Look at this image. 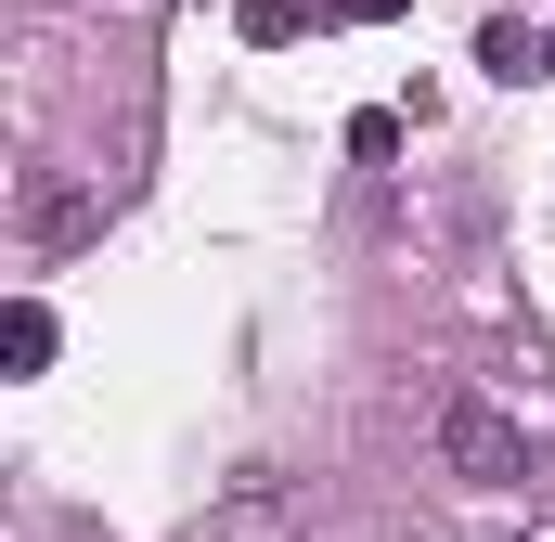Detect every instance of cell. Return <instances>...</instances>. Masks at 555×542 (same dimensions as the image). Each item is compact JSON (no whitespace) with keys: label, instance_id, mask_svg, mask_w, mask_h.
Segmentation results:
<instances>
[{"label":"cell","instance_id":"obj_1","mask_svg":"<svg viewBox=\"0 0 555 542\" xmlns=\"http://www.w3.org/2000/svg\"><path fill=\"white\" fill-rule=\"evenodd\" d=\"M439 465H452L465 491H517V478H530V426L504 401H478V388H452V401H439Z\"/></svg>","mask_w":555,"mask_h":542},{"label":"cell","instance_id":"obj_2","mask_svg":"<svg viewBox=\"0 0 555 542\" xmlns=\"http://www.w3.org/2000/svg\"><path fill=\"white\" fill-rule=\"evenodd\" d=\"M26 233H39V246H91V233H104V207H91L78 181H52V168H39V181H26Z\"/></svg>","mask_w":555,"mask_h":542},{"label":"cell","instance_id":"obj_3","mask_svg":"<svg viewBox=\"0 0 555 542\" xmlns=\"http://www.w3.org/2000/svg\"><path fill=\"white\" fill-rule=\"evenodd\" d=\"M0 362H13V375H39V362H52V310H39V297H13V310H0Z\"/></svg>","mask_w":555,"mask_h":542},{"label":"cell","instance_id":"obj_4","mask_svg":"<svg viewBox=\"0 0 555 542\" xmlns=\"http://www.w3.org/2000/svg\"><path fill=\"white\" fill-rule=\"evenodd\" d=\"M349 155H362V168H375V155H401V117H388V104H362V117H349Z\"/></svg>","mask_w":555,"mask_h":542},{"label":"cell","instance_id":"obj_5","mask_svg":"<svg viewBox=\"0 0 555 542\" xmlns=\"http://www.w3.org/2000/svg\"><path fill=\"white\" fill-rule=\"evenodd\" d=\"M246 39H297V0H246Z\"/></svg>","mask_w":555,"mask_h":542},{"label":"cell","instance_id":"obj_6","mask_svg":"<svg viewBox=\"0 0 555 542\" xmlns=\"http://www.w3.org/2000/svg\"><path fill=\"white\" fill-rule=\"evenodd\" d=\"M336 13H362V26H388V13H401V0H336Z\"/></svg>","mask_w":555,"mask_h":542},{"label":"cell","instance_id":"obj_7","mask_svg":"<svg viewBox=\"0 0 555 542\" xmlns=\"http://www.w3.org/2000/svg\"><path fill=\"white\" fill-rule=\"evenodd\" d=\"M543 78H555V39H543Z\"/></svg>","mask_w":555,"mask_h":542},{"label":"cell","instance_id":"obj_8","mask_svg":"<svg viewBox=\"0 0 555 542\" xmlns=\"http://www.w3.org/2000/svg\"><path fill=\"white\" fill-rule=\"evenodd\" d=\"M517 542H530V530H517Z\"/></svg>","mask_w":555,"mask_h":542}]
</instances>
